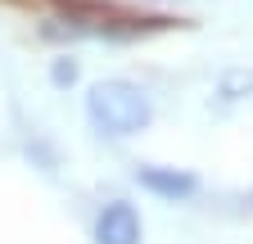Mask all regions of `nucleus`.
<instances>
[{
  "mask_svg": "<svg viewBox=\"0 0 253 244\" xmlns=\"http://www.w3.org/2000/svg\"><path fill=\"white\" fill-rule=\"evenodd\" d=\"M86 122L100 140H131V136L149 131L154 100L145 86L126 81V77H104L86 90Z\"/></svg>",
  "mask_w": 253,
  "mask_h": 244,
  "instance_id": "f257e3e1",
  "label": "nucleus"
},
{
  "mask_svg": "<svg viewBox=\"0 0 253 244\" xmlns=\"http://www.w3.org/2000/svg\"><path fill=\"white\" fill-rule=\"evenodd\" d=\"M90 240L95 244H140V212L126 199H109L100 212H95Z\"/></svg>",
  "mask_w": 253,
  "mask_h": 244,
  "instance_id": "f03ea898",
  "label": "nucleus"
},
{
  "mask_svg": "<svg viewBox=\"0 0 253 244\" xmlns=\"http://www.w3.org/2000/svg\"><path fill=\"white\" fill-rule=\"evenodd\" d=\"M136 181L149 190V195H158V199H168V203H181V199H190L199 190V176L195 172H181V167H140L136 172Z\"/></svg>",
  "mask_w": 253,
  "mask_h": 244,
  "instance_id": "7ed1b4c3",
  "label": "nucleus"
},
{
  "mask_svg": "<svg viewBox=\"0 0 253 244\" xmlns=\"http://www.w3.org/2000/svg\"><path fill=\"white\" fill-rule=\"evenodd\" d=\"M244 95H253V73H226L221 77V86H217V104H235V100H244Z\"/></svg>",
  "mask_w": 253,
  "mask_h": 244,
  "instance_id": "20e7f679",
  "label": "nucleus"
},
{
  "mask_svg": "<svg viewBox=\"0 0 253 244\" xmlns=\"http://www.w3.org/2000/svg\"><path fill=\"white\" fill-rule=\"evenodd\" d=\"M50 81H54V86H73V81H77V64H73V59H54Z\"/></svg>",
  "mask_w": 253,
  "mask_h": 244,
  "instance_id": "39448f33",
  "label": "nucleus"
}]
</instances>
